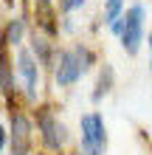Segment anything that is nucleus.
<instances>
[{"instance_id": "nucleus-12", "label": "nucleus", "mask_w": 152, "mask_h": 155, "mask_svg": "<svg viewBox=\"0 0 152 155\" xmlns=\"http://www.w3.org/2000/svg\"><path fill=\"white\" fill-rule=\"evenodd\" d=\"M34 54H37L42 62H48V54H51L48 40H42V37H37V34H34Z\"/></svg>"}, {"instance_id": "nucleus-4", "label": "nucleus", "mask_w": 152, "mask_h": 155, "mask_svg": "<svg viewBox=\"0 0 152 155\" xmlns=\"http://www.w3.org/2000/svg\"><path fill=\"white\" fill-rule=\"evenodd\" d=\"M31 150V121L23 113H11V155H28Z\"/></svg>"}, {"instance_id": "nucleus-16", "label": "nucleus", "mask_w": 152, "mask_h": 155, "mask_svg": "<svg viewBox=\"0 0 152 155\" xmlns=\"http://www.w3.org/2000/svg\"><path fill=\"white\" fill-rule=\"evenodd\" d=\"M149 51H152V37H149Z\"/></svg>"}, {"instance_id": "nucleus-8", "label": "nucleus", "mask_w": 152, "mask_h": 155, "mask_svg": "<svg viewBox=\"0 0 152 155\" xmlns=\"http://www.w3.org/2000/svg\"><path fill=\"white\" fill-rule=\"evenodd\" d=\"M0 87H3L6 93H11V87H14L11 62H8V57H6V48H0Z\"/></svg>"}, {"instance_id": "nucleus-15", "label": "nucleus", "mask_w": 152, "mask_h": 155, "mask_svg": "<svg viewBox=\"0 0 152 155\" xmlns=\"http://www.w3.org/2000/svg\"><path fill=\"white\" fill-rule=\"evenodd\" d=\"M3 144H6V130L0 127V150H3Z\"/></svg>"}, {"instance_id": "nucleus-9", "label": "nucleus", "mask_w": 152, "mask_h": 155, "mask_svg": "<svg viewBox=\"0 0 152 155\" xmlns=\"http://www.w3.org/2000/svg\"><path fill=\"white\" fill-rule=\"evenodd\" d=\"M23 31H25V23L23 20H11L3 31V45H20L23 42Z\"/></svg>"}, {"instance_id": "nucleus-1", "label": "nucleus", "mask_w": 152, "mask_h": 155, "mask_svg": "<svg viewBox=\"0 0 152 155\" xmlns=\"http://www.w3.org/2000/svg\"><path fill=\"white\" fill-rule=\"evenodd\" d=\"M141 40H144V8L132 6L124 14V31H121V45L127 54H138Z\"/></svg>"}, {"instance_id": "nucleus-6", "label": "nucleus", "mask_w": 152, "mask_h": 155, "mask_svg": "<svg viewBox=\"0 0 152 155\" xmlns=\"http://www.w3.org/2000/svg\"><path fill=\"white\" fill-rule=\"evenodd\" d=\"M17 68H20V74L25 79L28 96L34 99V96H37V85H40V71H37V62H34L31 51H20V54H17Z\"/></svg>"}, {"instance_id": "nucleus-2", "label": "nucleus", "mask_w": 152, "mask_h": 155, "mask_svg": "<svg viewBox=\"0 0 152 155\" xmlns=\"http://www.w3.org/2000/svg\"><path fill=\"white\" fill-rule=\"evenodd\" d=\"M82 144L85 147H90L96 152H104L107 147V133H104V118L99 113H87L82 116Z\"/></svg>"}, {"instance_id": "nucleus-5", "label": "nucleus", "mask_w": 152, "mask_h": 155, "mask_svg": "<svg viewBox=\"0 0 152 155\" xmlns=\"http://www.w3.org/2000/svg\"><path fill=\"white\" fill-rule=\"evenodd\" d=\"M40 130H42V141L48 150H59L65 144V127L51 116V110H40Z\"/></svg>"}, {"instance_id": "nucleus-10", "label": "nucleus", "mask_w": 152, "mask_h": 155, "mask_svg": "<svg viewBox=\"0 0 152 155\" xmlns=\"http://www.w3.org/2000/svg\"><path fill=\"white\" fill-rule=\"evenodd\" d=\"M110 85H113V68L104 65V71L99 74V82H96V90H93V99H96V102H99L107 90H110Z\"/></svg>"}, {"instance_id": "nucleus-11", "label": "nucleus", "mask_w": 152, "mask_h": 155, "mask_svg": "<svg viewBox=\"0 0 152 155\" xmlns=\"http://www.w3.org/2000/svg\"><path fill=\"white\" fill-rule=\"evenodd\" d=\"M121 8H124V0H107V6H104V20L107 23H115V20H121Z\"/></svg>"}, {"instance_id": "nucleus-13", "label": "nucleus", "mask_w": 152, "mask_h": 155, "mask_svg": "<svg viewBox=\"0 0 152 155\" xmlns=\"http://www.w3.org/2000/svg\"><path fill=\"white\" fill-rule=\"evenodd\" d=\"M85 0H59V8L62 12H73V8H79Z\"/></svg>"}, {"instance_id": "nucleus-14", "label": "nucleus", "mask_w": 152, "mask_h": 155, "mask_svg": "<svg viewBox=\"0 0 152 155\" xmlns=\"http://www.w3.org/2000/svg\"><path fill=\"white\" fill-rule=\"evenodd\" d=\"M79 155H99V152H96V150H90V147H85V144H82V150H79Z\"/></svg>"}, {"instance_id": "nucleus-7", "label": "nucleus", "mask_w": 152, "mask_h": 155, "mask_svg": "<svg viewBox=\"0 0 152 155\" xmlns=\"http://www.w3.org/2000/svg\"><path fill=\"white\" fill-rule=\"evenodd\" d=\"M37 20L40 25L45 28L48 34L57 31V23H53V8H51V0H37Z\"/></svg>"}, {"instance_id": "nucleus-3", "label": "nucleus", "mask_w": 152, "mask_h": 155, "mask_svg": "<svg viewBox=\"0 0 152 155\" xmlns=\"http://www.w3.org/2000/svg\"><path fill=\"white\" fill-rule=\"evenodd\" d=\"M82 59H79V54L76 51H62L59 54V59H57V85H73V82L82 76Z\"/></svg>"}]
</instances>
